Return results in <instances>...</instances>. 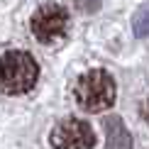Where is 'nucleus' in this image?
<instances>
[{"label": "nucleus", "instance_id": "obj_5", "mask_svg": "<svg viewBox=\"0 0 149 149\" xmlns=\"http://www.w3.org/2000/svg\"><path fill=\"white\" fill-rule=\"evenodd\" d=\"M105 130H108V149H130V134L122 127L120 117H110L105 122Z\"/></svg>", "mask_w": 149, "mask_h": 149}, {"label": "nucleus", "instance_id": "obj_1", "mask_svg": "<svg viewBox=\"0 0 149 149\" xmlns=\"http://www.w3.org/2000/svg\"><path fill=\"white\" fill-rule=\"evenodd\" d=\"M39 78V66L27 52H5L0 54V91L8 95H22L32 91Z\"/></svg>", "mask_w": 149, "mask_h": 149}, {"label": "nucleus", "instance_id": "obj_2", "mask_svg": "<svg viewBox=\"0 0 149 149\" xmlns=\"http://www.w3.org/2000/svg\"><path fill=\"white\" fill-rule=\"evenodd\" d=\"M73 100L86 113H103L115 103V81L108 71L93 69L73 86Z\"/></svg>", "mask_w": 149, "mask_h": 149}, {"label": "nucleus", "instance_id": "obj_4", "mask_svg": "<svg viewBox=\"0 0 149 149\" xmlns=\"http://www.w3.org/2000/svg\"><path fill=\"white\" fill-rule=\"evenodd\" d=\"M49 139H52L54 149H93V144H95V134H93L91 125L78 117L61 120L52 130Z\"/></svg>", "mask_w": 149, "mask_h": 149}, {"label": "nucleus", "instance_id": "obj_3", "mask_svg": "<svg viewBox=\"0 0 149 149\" xmlns=\"http://www.w3.org/2000/svg\"><path fill=\"white\" fill-rule=\"evenodd\" d=\"M29 27L42 44H56L69 29V12L56 3H47L37 8V12L29 20Z\"/></svg>", "mask_w": 149, "mask_h": 149}, {"label": "nucleus", "instance_id": "obj_6", "mask_svg": "<svg viewBox=\"0 0 149 149\" xmlns=\"http://www.w3.org/2000/svg\"><path fill=\"white\" fill-rule=\"evenodd\" d=\"M139 113H142V117H144V120L149 122V100H144V105L139 108Z\"/></svg>", "mask_w": 149, "mask_h": 149}]
</instances>
